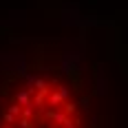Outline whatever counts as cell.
<instances>
[{
	"mask_svg": "<svg viewBox=\"0 0 128 128\" xmlns=\"http://www.w3.org/2000/svg\"><path fill=\"white\" fill-rule=\"evenodd\" d=\"M0 128H86L73 88L53 75L20 82L0 108Z\"/></svg>",
	"mask_w": 128,
	"mask_h": 128,
	"instance_id": "obj_1",
	"label": "cell"
}]
</instances>
